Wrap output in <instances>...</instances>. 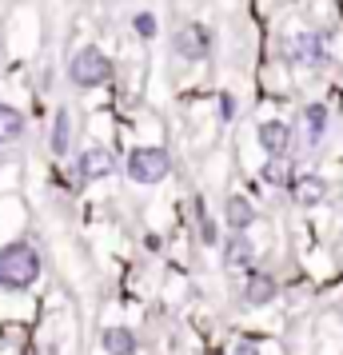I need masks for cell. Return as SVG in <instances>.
I'll return each instance as SVG.
<instances>
[{
  "mask_svg": "<svg viewBox=\"0 0 343 355\" xmlns=\"http://www.w3.org/2000/svg\"><path fill=\"white\" fill-rule=\"evenodd\" d=\"M44 272V259L33 243H4L0 248V288L4 291H28Z\"/></svg>",
  "mask_w": 343,
  "mask_h": 355,
  "instance_id": "6da1fadb",
  "label": "cell"
},
{
  "mask_svg": "<svg viewBox=\"0 0 343 355\" xmlns=\"http://www.w3.org/2000/svg\"><path fill=\"white\" fill-rule=\"evenodd\" d=\"M68 80L76 84V88H100V84L112 80V60L104 56L100 49H80L72 56V64H68Z\"/></svg>",
  "mask_w": 343,
  "mask_h": 355,
  "instance_id": "7a4b0ae2",
  "label": "cell"
},
{
  "mask_svg": "<svg viewBox=\"0 0 343 355\" xmlns=\"http://www.w3.org/2000/svg\"><path fill=\"white\" fill-rule=\"evenodd\" d=\"M283 56L295 68H324L327 64V36L324 33H292L283 40Z\"/></svg>",
  "mask_w": 343,
  "mask_h": 355,
  "instance_id": "3957f363",
  "label": "cell"
},
{
  "mask_svg": "<svg viewBox=\"0 0 343 355\" xmlns=\"http://www.w3.org/2000/svg\"><path fill=\"white\" fill-rule=\"evenodd\" d=\"M124 168H128V176L136 180V184H160V180L172 172V156H168L164 148H136Z\"/></svg>",
  "mask_w": 343,
  "mask_h": 355,
  "instance_id": "277c9868",
  "label": "cell"
},
{
  "mask_svg": "<svg viewBox=\"0 0 343 355\" xmlns=\"http://www.w3.org/2000/svg\"><path fill=\"white\" fill-rule=\"evenodd\" d=\"M176 56H184V60H204L208 56V49H212V36H208V28L204 24H188V28H180L176 33Z\"/></svg>",
  "mask_w": 343,
  "mask_h": 355,
  "instance_id": "5b68a950",
  "label": "cell"
},
{
  "mask_svg": "<svg viewBox=\"0 0 343 355\" xmlns=\"http://www.w3.org/2000/svg\"><path fill=\"white\" fill-rule=\"evenodd\" d=\"M76 172H80V180H104V176H112L116 172V160H112V152L108 148H84L80 152V160H76Z\"/></svg>",
  "mask_w": 343,
  "mask_h": 355,
  "instance_id": "8992f818",
  "label": "cell"
},
{
  "mask_svg": "<svg viewBox=\"0 0 343 355\" xmlns=\"http://www.w3.org/2000/svg\"><path fill=\"white\" fill-rule=\"evenodd\" d=\"M256 136H260V144L267 156H288L292 152V128L283 120H263Z\"/></svg>",
  "mask_w": 343,
  "mask_h": 355,
  "instance_id": "52a82bcc",
  "label": "cell"
},
{
  "mask_svg": "<svg viewBox=\"0 0 343 355\" xmlns=\"http://www.w3.org/2000/svg\"><path fill=\"white\" fill-rule=\"evenodd\" d=\"M292 196H295V204H299V208H315V204H324V200H327V180L315 176V172H308V176H295Z\"/></svg>",
  "mask_w": 343,
  "mask_h": 355,
  "instance_id": "ba28073f",
  "label": "cell"
},
{
  "mask_svg": "<svg viewBox=\"0 0 343 355\" xmlns=\"http://www.w3.org/2000/svg\"><path fill=\"white\" fill-rule=\"evenodd\" d=\"M276 295H279V284H276V279H272L267 272H252V275H247V284H244V300H247L252 307L272 304Z\"/></svg>",
  "mask_w": 343,
  "mask_h": 355,
  "instance_id": "9c48e42d",
  "label": "cell"
},
{
  "mask_svg": "<svg viewBox=\"0 0 343 355\" xmlns=\"http://www.w3.org/2000/svg\"><path fill=\"white\" fill-rule=\"evenodd\" d=\"M252 259H256L252 240H247L244 232H231L228 243H224V268H252Z\"/></svg>",
  "mask_w": 343,
  "mask_h": 355,
  "instance_id": "30bf717a",
  "label": "cell"
},
{
  "mask_svg": "<svg viewBox=\"0 0 343 355\" xmlns=\"http://www.w3.org/2000/svg\"><path fill=\"white\" fill-rule=\"evenodd\" d=\"M224 220H228L231 232H247V227L256 224V208H252V200H244V196H228V204H224Z\"/></svg>",
  "mask_w": 343,
  "mask_h": 355,
  "instance_id": "8fae6325",
  "label": "cell"
},
{
  "mask_svg": "<svg viewBox=\"0 0 343 355\" xmlns=\"http://www.w3.org/2000/svg\"><path fill=\"white\" fill-rule=\"evenodd\" d=\"M260 176L267 180L272 188H292L295 184V172H292V160H288V156H267Z\"/></svg>",
  "mask_w": 343,
  "mask_h": 355,
  "instance_id": "7c38bea8",
  "label": "cell"
},
{
  "mask_svg": "<svg viewBox=\"0 0 343 355\" xmlns=\"http://www.w3.org/2000/svg\"><path fill=\"white\" fill-rule=\"evenodd\" d=\"M24 136V112L12 104H0V144H17Z\"/></svg>",
  "mask_w": 343,
  "mask_h": 355,
  "instance_id": "4fadbf2b",
  "label": "cell"
},
{
  "mask_svg": "<svg viewBox=\"0 0 343 355\" xmlns=\"http://www.w3.org/2000/svg\"><path fill=\"white\" fill-rule=\"evenodd\" d=\"M327 132V108L324 104H308L304 108V136H308V144H319Z\"/></svg>",
  "mask_w": 343,
  "mask_h": 355,
  "instance_id": "5bb4252c",
  "label": "cell"
},
{
  "mask_svg": "<svg viewBox=\"0 0 343 355\" xmlns=\"http://www.w3.org/2000/svg\"><path fill=\"white\" fill-rule=\"evenodd\" d=\"M104 352L108 355H136V336L128 327H108L104 331Z\"/></svg>",
  "mask_w": 343,
  "mask_h": 355,
  "instance_id": "9a60e30c",
  "label": "cell"
},
{
  "mask_svg": "<svg viewBox=\"0 0 343 355\" xmlns=\"http://www.w3.org/2000/svg\"><path fill=\"white\" fill-rule=\"evenodd\" d=\"M68 140H72V120H68V112L60 108V112H56V120H52V152H56V156H64Z\"/></svg>",
  "mask_w": 343,
  "mask_h": 355,
  "instance_id": "2e32d148",
  "label": "cell"
},
{
  "mask_svg": "<svg viewBox=\"0 0 343 355\" xmlns=\"http://www.w3.org/2000/svg\"><path fill=\"white\" fill-rule=\"evenodd\" d=\"M132 24H136V36H144V40H152V36H156V17H152V12H136V20H132Z\"/></svg>",
  "mask_w": 343,
  "mask_h": 355,
  "instance_id": "e0dca14e",
  "label": "cell"
},
{
  "mask_svg": "<svg viewBox=\"0 0 343 355\" xmlns=\"http://www.w3.org/2000/svg\"><path fill=\"white\" fill-rule=\"evenodd\" d=\"M231 355H260V347H256L252 339H240V343H236V352H231Z\"/></svg>",
  "mask_w": 343,
  "mask_h": 355,
  "instance_id": "ac0fdd59",
  "label": "cell"
}]
</instances>
